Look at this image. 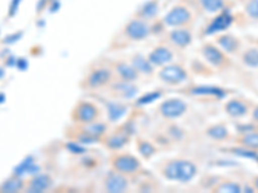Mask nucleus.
<instances>
[{"label":"nucleus","mask_w":258,"mask_h":193,"mask_svg":"<svg viewBox=\"0 0 258 193\" xmlns=\"http://www.w3.org/2000/svg\"><path fill=\"white\" fill-rule=\"evenodd\" d=\"M239 144L243 146L244 148H248L250 151L258 152V132H248L244 133L239 138Z\"/></svg>","instance_id":"6ab92c4d"},{"label":"nucleus","mask_w":258,"mask_h":193,"mask_svg":"<svg viewBox=\"0 0 258 193\" xmlns=\"http://www.w3.org/2000/svg\"><path fill=\"white\" fill-rule=\"evenodd\" d=\"M169 41L178 48H186L192 41V34L186 27H174L168 34Z\"/></svg>","instance_id":"f8f14e48"},{"label":"nucleus","mask_w":258,"mask_h":193,"mask_svg":"<svg viewBox=\"0 0 258 193\" xmlns=\"http://www.w3.org/2000/svg\"><path fill=\"white\" fill-rule=\"evenodd\" d=\"M77 121L79 123H84V124H91L93 123L94 120L98 116V110L94 105L92 103H80L79 106L75 110V114H74Z\"/></svg>","instance_id":"9d476101"},{"label":"nucleus","mask_w":258,"mask_h":193,"mask_svg":"<svg viewBox=\"0 0 258 193\" xmlns=\"http://www.w3.org/2000/svg\"><path fill=\"white\" fill-rule=\"evenodd\" d=\"M159 11V4L156 0H150L149 3H146L145 6L141 7V9L138 11V18H142L145 21L153 20L156 17Z\"/></svg>","instance_id":"a211bd4d"},{"label":"nucleus","mask_w":258,"mask_h":193,"mask_svg":"<svg viewBox=\"0 0 258 193\" xmlns=\"http://www.w3.org/2000/svg\"><path fill=\"white\" fill-rule=\"evenodd\" d=\"M186 109L187 107H186V103L183 101L173 98V100L165 101L164 103H161L159 111L167 119H176V117H179L181 115L185 114Z\"/></svg>","instance_id":"0eeeda50"},{"label":"nucleus","mask_w":258,"mask_h":193,"mask_svg":"<svg viewBox=\"0 0 258 193\" xmlns=\"http://www.w3.org/2000/svg\"><path fill=\"white\" fill-rule=\"evenodd\" d=\"M217 45L226 53V54H236L240 52L241 48V40L238 36L231 35V34H223V35L217 38Z\"/></svg>","instance_id":"1a4fd4ad"},{"label":"nucleus","mask_w":258,"mask_h":193,"mask_svg":"<svg viewBox=\"0 0 258 193\" xmlns=\"http://www.w3.org/2000/svg\"><path fill=\"white\" fill-rule=\"evenodd\" d=\"M147 58L154 66H164L173 59V52L168 47H158L150 53Z\"/></svg>","instance_id":"4468645a"},{"label":"nucleus","mask_w":258,"mask_h":193,"mask_svg":"<svg viewBox=\"0 0 258 193\" xmlns=\"http://www.w3.org/2000/svg\"><path fill=\"white\" fill-rule=\"evenodd\" d=\"M252 110L253 109H250L249 103L246 102L245 100H241V98L230 100L225 106L226 114L231 117H235V119L246 116L249 112H252Z\"/></svg>","instance_id":"6e6552de"},{"label":"nucleus","mask_w":258,"mask_h":193,"mask_svg":"<svg viewBox=\"0 0 258 193\" xmlns=\"http://www.w3.org/2000/svg\"><path fill=\"white\" fill-rule=\"evenodd\" d=\"M159 77L167 84L176 85L185 81L186 77H187V73L179 64H168L159 72Z\"/></svg>","instance_id":"423d86ee"},{"label":"nucleus","mask_w":258,"mask_h":193,"mask_svg":"<svg viewBox=\"0 0 258 193\" xmlns=\"http://www.w3.org/2000/svg\"><path fill=\"white\" fill-rule=\"evenodd\" d=\"M132 66L142 73L153 72V63L149 61V58H145L142 56H136L132 61Z\"/></svg>","instance_id":"5701e85b"},{"label":"nucleus","mask_w":258,"mask_h":193,"mask_svg":"<svg viewBox=\"0 0 258 193\" xmlns=\"http://www.w3.org/2000/svg\"><path fill=\"white\" fill-rule=\"evenodd\" d=\"M198 173L197 165L188 160H173L168 162L163 169V174L169 180L187 183L195 178Z\"/></svg>","instance_id":"f257e3e1"},{"label":"nucleus","mask_w":258,"mask_h":193,"mask_svg":"<svg viewBox=\"0 0 258 193\" xmlns=\"http://www.w3.org/2000/svg\"><path fill=\"white\" fill-rule=\"evenodd\" d=\"M208 135L216 141H226L230 137V133L225 125H214L209 128Z\"/></svg>","instance_id":"b1692460"},{"label":"nucleus","mask_w":258,"mask_h":193,"mask_svg":"<svg viewBox=\"0 0 258 193\" xmlns=\"http://www.w3.org/2000/svg\"><path fill=\"white\" fill-rule=\"evenodd\" d=\"M128 187V181H126V178L124 176V174L119 173V171H112L111 174L107 175L105 180V188L106 190L112 193L117 192H124Z\"/></svg>","instance_id":"9b49d317"},{"label":"nucleus","mask_w":258,"mask_h":193,"mask_svg":"<svg viewBox=\"0 0 258 193\" xmlns=\"http://www.w3.org/2000/svg\"><path fill=\"white\" fill-rule=\"evenodd\" d=\"M199 4L206 12L208 13H221L226 7V0H199Z\"/></svg>","instance_id":"412c9836"},{"label":"nucleus","mask_w":258,"mask_h":193,"mask_svg":"<svg viewBox=\"0 0 258 193\" xmlns=\"http://www.w3.org/2000/svg\"><path fill=\"white\" fill-rule=\"evenodd\" d=\"M253 188L258 192V175L253 178Z\"/></svg>","instance_id":"cd10ccee"},{"label":"nucleus","mask_w":258,"mask_h":193,"mask_svg":"<svg viewBox=\"0 0 258 193\" xmlns=\"http://www.w3.org/2000/svg\"><path fill=\"white\" fill-rule=\"evenodd\" d=\"M110 80V71L107 70H97L91 73V76L88 77V85L92 88H97V86H102L106 82Z\"/></svg>","instance_id":"f3484780"},{"label":"nucleus","mask_w":258,"mask_h":193,"mask_svg":"<svg viewBox=\"0 0 258 193\" xmlns=\"http://www.w3.org/2000/svg\"><path fill=\"white\" fill-rule=\"evenodd\" d=\"M116 70H117V73L120 75L121 79L124 80V81H133V80H136V77H137V72L138 71L136 70L133 66H129L128 63H119L116 66Z\"/></svg>","instance_id":"4be33fe9"},{"label":"nucleus","mask_w":258,"mask_h":193,"mask_svg":"<svg viewBox=\"0 0 258 193\" xmlns=\"http://www.w3.org/2000/svg\"><path fill=\"white\" fill-rule=\"evenodd\" d=\"M241 190H243V188L235 181H223V183H221V184L214 188V192L218 193H239Z\"/></svg>","instance_id":"393cba45"},{"label":"nucleus","mask_w":258,"mask_h":193,"mask_svg":"<svg viewBox=\"0 0 258 193\" xmlns=\"http://www.w3.org/2000/svg\"><path fill=\"white\" fill-rule=\"evenodd\" d=\"M232 17L226 13H221L217 17L214 18L213 22L209 25V32H216V31H222V30H226L227 27L231 25Z\"/></svg>","instance_id":"aec40b11"},{"label":"nucleus","mask_w":258,"mask_h":193,"mask_svg":"<svg viewBox=\"0 0 258 193\" xmlns=\"http://www.w3.org/2000/svg\"><path fill=\"white\" fill-rule=\"evenodd\" d=\"M151 27L147 24V21L142 20V18H133L125 25L124 27V34L126 38L132 41H141L149 36Z\"/></svg>","instance_id":"7ed1b4c3"},{"label":"nucleus","mask_w":258,"mask_h":193,"mask_svg":"<svg viewBox=\"0 0 258 193\" xmlns=\"http://www.w3.org/2000/svg\"><path fill=\"white\" fill-rule=\"evenodd\" d=\"M246 16L253 21H258V0H249L245 4Z\"/></svg>","instance_id":"a878e982"},{"label":"nucleus","mask_w":258,"mask_h":193,"mask_svg":"<svg viewBox=\"0 0 258 193\" xmlns=\"http://www.w3.org/2000/svg\"><path fill=\"white\" fill-rule=\"evenodd\" d=\"M50 185H52V179H50V176L45 175V174H40V175H35L34 178L30 179L27 181V184H25V189L30 193H40L49 189Z\"/></svg>","instance_id":"ddd939ff"},{"label":"nucleus","mask_w":258,"mask_h":193,"mask_svg":"<svg viewBox=\"0 0 258 193\" xmlns=\"http://www.w3.org/2000/svg\"><path fill=\"white\" fill-rule=\"evenodd\" d=\"M112 166L116 171L121 174H135L140 169V162L135 156L121 153V155H117L116 157H114Z\"/></svg>","instance_id":"39448f33"},{"label":"nucleus","mask_w":258,"mask_h":193,"mask_svg":"<svg viewBox=\"0 0 258 193\" xmlns=\"http://www.w3.org/2000/svg\"><path fill=\"white\" fill-rule=\"evenodd\" d=\"M191 21H192V13L185 6L173 7L163 18V22L169 27H186Z\"/></svg>","instance_id":"f03ea898"},{"label":"nucleus","mask_w":258,"mask_h":193,"mask_svg":"<svg viewBox=\"0 0 258 193\" xmlns=\"http://www.w3.org/2000/svg\"><path fill=\"white\" fill-rule=\"evenodd\" d=\"M22 189H25V181L18 175L11 176V178L6 179L3 183H0V192L13 193L20 192Z\"/></svg>","instance_id":"2eb2a0df"},{"label":"nucleus","mask_w":258,"mask_h":193,"mask_svg":"<svg viewBox=\"0 0 258 193\" xmlns=\"http://www.w3.org/2000/svg\"><path fill=\"white\" fill-rule=\"evenodd\" d=\"M203 57L217 68H226L230 66V59L218 45L206 44L202 49Z\"/></svg>","instance_id":"20e7f679"},{"label":"nucleus","mask_w":258,"mask_h":193,"mask_svg":"<svg viewBox=\"0 0 258 193\" xmlns=\"http://www.w3.org/2000/svg\"><path fill=\"white\" fill-rule=\"evenodd\" d=\"M240 61L246 67L258 68V48L249 47L244 49L240 54Z\"/></svg>","instance_id":"dca6fc26"},{"label":"nucleus","mask_w":258,"mask_h":193,"mask_svg":"<svg viewBox=\"0 0 258 193\" xmlns=\"http://www.w3.org/2000/svg\"><path fill=\"white\" fill-rule=\"evenodd\" d=\"M252 117L255 123H258V106H255L254 109L252 110Z\"/></svg>","instance_id":"bb28decb"}]
</instances>
